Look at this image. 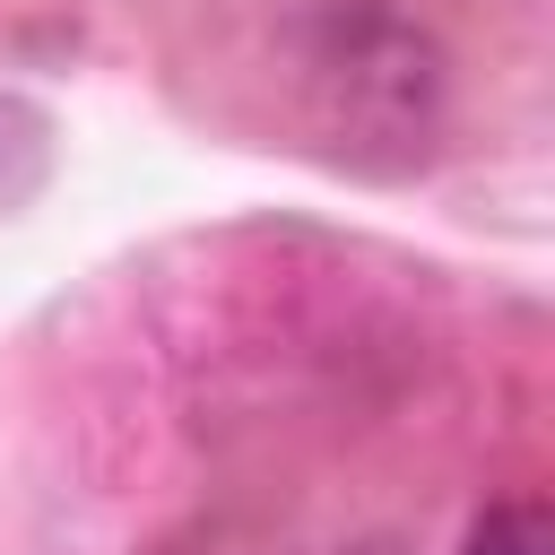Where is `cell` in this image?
I'll return each instance as SVG.
<instances>
[{"label": "cell", "mask_w": 555, "mask_h": 555, "mask_svg": "<svg viewBox=\"0 0 555 555\" xmlns=\"http://www.w3.org/2000/svg\"><path fill=\"white\" fill-rule=\"evenodd\" d=\"M538 546H546L538 512H494V520L468 538V555H538Z\"/></svg>", "instance_id": "1"}]
</instances>
